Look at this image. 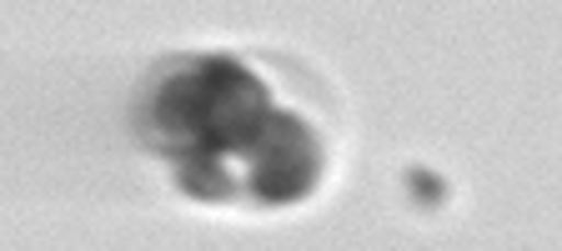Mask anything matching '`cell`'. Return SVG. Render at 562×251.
I'll list each match as a JSON object with an SVG mask.
<instances>
[{
    "label": "cell",
    "mask_w": 562,
    "mask_h": 251,
    "mask_svg": "<svg viewBox=\"0 0 562 251\" xmlns=\"http://www.w3.org/2000/svg\"><path fill=\"white\" fill-rule=\"evenodd\" d=\"M267 121V85L236 60L206 56L166 71V81L140 106L136 126L146 136V146H156L161 156H246L261 141Z\"/></svg>",
    "instance_id": "obj_1"
},
{
    "label": "cell",
    "mask_w": 562,
    "mask_h": 251,
    "mask_svg": "<svg viewBox=\"0 0 562 251\" xmlns=\"http://www.w3.org/2000/svg\"><path fill=\"white\" fill-rule=\"evenodd\" d=\"M322 176V141L296 111H271L261 141L246 151V192L267 206H286L306 196Z\"/></svg>",
    "instance_id": "obj_2"
},
{
    "label": "cell",
    "mask_w": 562,
    "mask_h": 251,
    "mask_svg": "<svg viewBox=\"0 0 562 251\" xmlns=\"http://www.w3.org/2000/svg\"><path fill=\"white\" fill-rule=\"evenodd\" d=\"M171 167H176V181H181V192L201 196V202H226V196L241 192V181L232 176L226 156L187 151V156H171Z\"/></svg>",
    "instance_id": "obj_3"
},
{
    "label": "cell",
    "mask_w": 562,
    "mask_h": 251,
    "mask_svg": "<svg viewBox=\"0 0 562 251\" xmlns=\"http://www.w3.org/2000/svg\"><path fill=\"white\" fill-rule=\"evenodd\" d=\"M412 186H417V192H422V202H427V206H437V202H442V186H437V181L432 176H427V171H417V176H412Z\"/></svg>",
    "instance_id": "obj_4"
}]
</instances>
